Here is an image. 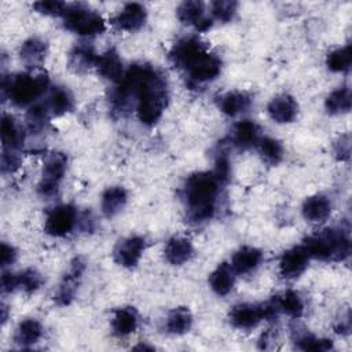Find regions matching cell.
<instances>
[{
	"instance_id": "6da1fadb",
	"label": "cell",
	"mask_w": 352,
	"mask_h": 352,
	"mask_svg": "<svg viewBox=\"0 0 352 352\" xmlns=\"http://www.w3.org/2000/svg\"><path fill=\"white\" fill-rule=\"evenodd\" d=\"M168 85L164 76L150 65H132L110 96L111 110L125 116L135 104L138 118L154 125L168 104Z\"/></svg>"
},
{
	"instance_id": "7a4b0ae2",
	"label": "cell",
	"mask_w": 352,
	"mask_h": 352,
	"mask_svg": "<svg viewBox=\"0 0 352 352\" xmlns=\"http://www.w3.org/2000/svg\"><path fill=\"white\" fill-rule=\"evenodd\" d=\"M223 183L212 172H197L190 175L183 184V201L186 217L191 224L209 221L216 212L217 197Z\"/></svg>"
},
{
	"instance_id": "3957f363",
	"label": "cell",
	"mask_w": 352,
	"mask_h": 352,
	"mask_svg": "<svg viewBox=\"0 0 352 352\" xmlns=\"http://www.w3.org/2000/svg\"><path fill=\"white\" fill-rule=\"evenodd\" d=\"M304 249L309 257L322 261H344L351 253V239L342 228L331 227L304 239Z\"/></svg>"
},
{
	"instance_id": "277c9868",
	"label": "cell",
	"mask_w": 352,
	"mask_h": 352,
	"mask_svg": "<svg viewBox=\"0 0 352 352\" xmlns=\"http://www.w3.org/2000/svg\"><path fill=\"white\" fill-rule=\"evenodd\" d=\"M50 87V80L45 74L33 76L30 73H19L10 78L1 80V95L8 98L16 107L33 106V103L43 95Z\"/></svg>"
},
{
	"instance_id": "5b68a950",
	"label": "cell",
	"mask_w": 352,
	"mask_h": 352,
	"mask_svg": "<svg viewBox=\"0 0 352 352\" xmlns=\"http://www.w3.org/2000/svg\"><path fill=\"white\" fill-rule=\"evenodd\" d=\"M63 25L67 30L80 36L102 34L106 29L103 18L82 3L67 4L63 14Z\"/></svg>"
},
{
	"instance_id": "8992f818",
	"label": "cell",
	"mask_w": 352,
	"mask_h": 352,
	"mask_svg": "<svg viewBox=\"0 0 352 352\" xmlns=\"http://www.w3.org/2000/svg\"><path fill=\"white\" fill-rule=\"evenodd\" d=\"M67 157L63 153H52L44 162L43 175L37 186V191L41 197L50 198L56 195L59 184L66 172Z\"/></svg>"
},
{
	"instance_id": "52a82bcc",
	"label": "cell",
	"mask_w": 352,
	"mask_h": 352,
	"mask_svg": "<svg viewBox=\"0 0 352 352\" xmlns=\"http://www.w3.org/2000/svg\"><path fill=\"white\" fill-rule=\"evenodd\" d=\"M190 82L199 85L216 80L221 72V60L214 54L205 51L187 69Z\"/></svg>"
},
{
	"instance_id": "ba28073f",
	"label": "cell",
	"mask_w": 352,
	"mask_h": 352,
	"mask_svg": "<svg viewBox=\"0 0 352 352\" xmlns=\"http://www.w3.org/2000/svg\"><path fill=\"white\" fill-rule=\"evenodd\" d=\"M76 223V208L72 205H59L47 214L44 230L51 236H66L73 231Z\"/></svg>"
},
{
	"instance_id": "9c48e42d",
	"label": "cell",
	"mask_w": 352,
	"mask_h": 352,
	"mask_svg": "<svg viewBox=\"0 0 352 352\" xmlns=\"http://www.w3.org/2000/svg\"><path fill=\"white\" fill-rule=\"evenodd\" d=\"M205 51H208V47L199 38L184 37L173 44L169 51V59L176 67L186 70Z\"/></svg>"
},
{
	"instance_id": "30bf717a",
	"label": "cell",
	"mask_w": 352,
	"mask_h": 352,
	"mask_svg": "<svg viewBox=\"0 0 352 352\" xmlns=\"http://www.w3.org/2000/svg\"><path fill=\"white\" fill-rule=\"evenodd\" d=\"M84 270H85V261L81 257H76L72 261L69 271L65 274V276L54 296L56 305L65 307V305H69L74 300V296L78 289V283L81 280Z\"/></svg>"
},
{
	"instance_id": "8fae6325",
	"label": "cell",
	"mask_w": 352,
	"mask_h": 352,
	"mask_svg": "<svg viewBox=\"0 0 352 352\" xmlns=\"http://www.w3.org/2000/svg\"><path fill=\"white\" fill-rule=\"evenodd\" d=\"M144 248H146V241L142 236L133 235V236L124 238L114 248V252H113L114 261L121 267L132 268L139 263Z\"/></svg>"
},
{
	"instance_id": "7c38bea8",
	"label": "cell",
	"mask_w": 352,
	"mask_h": 352,
	"mask_svg": "<svg viewBox=\"0 0 352 352\" xmlns=\"http://www.w3.org/2000/svg\"><path fill=\"white\" fill-rule=\"evenodd\" d=\"M308 261L309 254L304 246H294L282 254L279 261V274L285 279H296L305 271Z\"/></svg>"
},
{
	"instance_id": "4fadbf2b",
	"label": "cell",
	"mask_w": 352,
	"mask_h": 352,
	"mask_svg": "<svg viewBox=\"0 0 352 352\" xmlns=\"http://www.w3.org/2000/svg\"><path fill=\"white\" fill-rule=\"evenodd\" d=\"M147 11L139 3H128L124 8L111 19V23L118 30L136 32L146 23Z\"/></svg>"
},
{
	"instance_id": "5bb4252c",
	"label": "cell",
	"mask_w": 352,
	"mask_h": 352,
	"mask_svg": "<svg viewBox=\"0 0 352 352\" xmlns=\"http://www.w3.org/2000/svg\"><path fill=\"white\" fill-rule=\"evenodd\" d=\"M230 323L239 330H250L263 320L261 305L241 302L231 308L228 314Z\"/></svg>"
},
{
	"instance_id": "9a60e30c",
	"label": "cell",
	"mask_w": 352,
	"mask_h": 352,
	"mask_svg": "<svg viewBox=\"0 0 352 352\" xmlns=\"http://www.w3.org/2000/svg\"><path fill=\"white\" fill-rule=\"evenodd\" d=\"M267 111L272 121L278 124H289L296 120L298 113V104L293 96L282 94L270 100Z\"/></svg>"
},
{
	"instance_id": "2e32d148",
	"label": "cell",
	"mask_w": 352,
	"mask_h": 352,
	"mask_svg": "<svg viewBox=\"0 0 352 352\" xmlns=\"http://www.w3.org/2000/svg\"><path fill=\"white\" fill-rule=\"evenodd\" d=\"M95 67L103 78H107L116 84H118L125 74L120 55L114 48H110L102 55H98Z\"/></svg>"
},
{
	"instance_id": "e0dca14e",
	"label": "cell",
	"mask_w": 352,
	"mask_h": 352,
	"mask_svg": "<svg viewBox=\"0 0 352 352\" xmlns=\"http://www.w3.org/2000/svg\"><path fill=\"white\" fill-rule=\"evenodd\" d=\"M260 128L252 120H242L234 125L231 140L232 143L241 148L248 150L253 146H257L260 142Z\"/></svg>"
},
{
	"instance_id": "ac0fdd59",
	"label": "cell",
	"mask_w": 352,
	"mask_h": 352,
	"mask_svg": "<svg viewBox=\"0 0 352 352\" xmlns=\"http://www.w3.org/2000/svg\"><path fill=\"white\" fill-rule=\"evenodd\" d=\"M261 260H263L261 250L253 246H242L234 253L230 265L235 274L245 275L254 271L260 265Z\"/></svg>"
},
{
	"instance_id": "d6986e66",
	"label": "cell",
	"mask_w": 352,
	"mask_h": 352,
	"mask_svg": "<svg viewBox=\"0 0 352 352\" xmlns=\"http://www.w3.org/2000/svg\"><path fill=\"white\" fill-rule=\"evenodd\" d=\"M194 253V248L190 239L184 236H173L170 238L165 248H164V256L165 260L172 265H182L187 263Z\"/></svg>"
},
{
	"instance_id": "ffe728a7",
	"label": "cell",
	"mask_w": 352,
	"mask_h": 352,
	"mask_svg": "<svg viewBox=\"0 0 352 352\" xmlns=\"http://www.w3.org/2000/svg\"><path fill=\"white\" fill-rule=\"evenodd\" d=\"M47 56V44L45 41L32 37L26 40L19 48V58L22 63L29 69L40 67Z\"/></svg>"
},
{
	"instance_id": "44dd1931",
	"label": "cell",
	"mask_w": 352,
	"mask_h": 352,
	"mask_svg": "<svg viewBox=\"0 0 352 352\" xmlns=\"http://www.w3.org/2000/svg\"><path fill=\"white\" fill-rule=\"evenodd\" d=\"M138 312L133 307L117 308L111 318V329L114 336L126 337L132 334L138 327Z\"/></svg>"
},
{
	"instance_id": "7402d4cb",
	"label": "cell",
	"mask_w": 352,
	"mask_h": 352,
	"mask_svg": "<svg viewBox=\"0 0 352 352\" xmlns=\"http://www.w3.org/2000/svg\"><path fill=\"white\" fill-rule=\"evenodd\" d=\"M331 213V202L324 195L308 197L302 204V216L307 221L322 223Z\"/></svg>"
},
{
	"instance_id": "603a6c76",
	"label": "cell",
	"mask_w": 352,
	"mask_h": 352,
	"mask_svg": "<svg viewBox=\"0 0 352 352\" xmlns=\"http://www.w3.org/2000/svg\"><path fill=\"white\" fill-rule=\"evenodd\" d=\"M252 99L246 92L241 91H230L217 98L219 109L230 117H235L250 107Z\"/></svg>"
},
{
	"instance_id": "cb8c5ba5",
	"label": "cell",
	"mask_w": 352,
	"mask_h": 352,
	"mask_svg": "<svg viewBox=\"0 0 352 352\" xmlns=\"http://www.w3.org/2000/svg\"><path fill=\"white\" fill-rule=\"evenodd\" d=\"M128 192L121 186H113L104 190L102 194L100 208L106 217H114L118 214L126 205Z\"/></svg>"
},
{
	"instance_id": "d4e9b609",
	"label": "cell",
	"mask_w": 352,
	"mask_h": 352,
	"mask_svg": "<svg viewBox=\"0 0 352 352\" xmlns=\"http://www.w3.org/2000/svg\"><path fill=\"white\" fill-rule=\"evenodd\" d=\"M0 132H1L3 148L18 150L23 144L25 133L12 116L3 114L1 124H0Z\"/></svg>"
},
{
	"instance_id": "484cf974",
	"label": "cell",
	"mask_w": 352,
	"mask_h": 352,
	"mask_svg": "<svg viewBox=\"0 0 352 352\" xmlns=\"http://www.w3.org/2000/svg\"><path fill=\"white\" fill-rule=\"evenodd\" d=\"M98 55L87 43L77 44L69 54V66L76 73H84L95 66Z\"/></svg>"
},
{
	"instance_id": "4316f807",
	"label": "cell",
	"mask_w": 352,
	"mask_h": 352,
	"mask_svg": "<svg viewBox=\"0 0 352 352\" xmlns=\"http://www.w3.org/2000/svg\"><path fill=\"white\" fill-rule=\"evenodd\" d=\"M235 282V272L230 264L221 263L209 276V286L217 296H227Z\"/></svg>"
},
{
	"instance_id": "83f0119b",
	"label": "cell",
	"mask_w": 352,
	"mask_h": 352,
	"mask_svg": "<svg viewBox=\"0 0 352 352\" xmlns=\"http://www.w3.org/2000/svg\"><path fill=\"white\" fill-rule=\"evenodd\" d=\"M45 106L52 116L60 117L73 109V106H74L73 95L65 87H55L50 92Z\"/></svg>"
},
{
	"instance_id": "f1b7e54d",
	"label": "cell",
	"mask_w": 352,
	"mask_h": 352,
	"mask_svg": "<svg viewBox=\"0 0 352 352\" xmlns=\"http://www.w3.org/2000/svg\"><path fill=\"white\" fill-rule=\"evenodd\" d=\"M192 324V314L187 307L173 308L166 318L165 329L170 334L182 336L191 329Z\"/></svg>"
},
{
	"instance_id": "f546056e",
	"label": "cell",
	"mask_w": 352,
	"mask_h": 352,
	"mask_svg": "<svg viewBox=\"0 0 352 352\" xmlns=\"http://www.w3.org/2000/svg\"><path fill=\"white\" fill-rule=\"evenodd\" d=\"M43 333H44V330L38 320L25 319L18 324V327L15 330L14 340L21 346H30V345L38 342V340L43 337Z\"/></svg>"
},
{
	"instance_id": "4dcf8cb0",
	"label": "cell",
	"mask_w": 352,
	"mask_h": 352,
	"mask_svg": "<svg viewBox=\"0 0 352 352\" xmlns=\"http://www.w3.org/2000/svg\"><path fill=\"white\" fill-rule=\"evenodd\" d=\"M352 96L351 89L348 87H340L327 95L324 100L326 111L330 116H337L342 113H348L351 110Z\"/></svg>"
},
{
	"instance_id": "1f68e13d",
	"label": "cell",
	"mask_w": 352,
	"mask_h": 352,
	"mask_svg": "<svg viewBox=\"0 0 352 352\" xmlns=\"http://www.w3.org/2000/svg\"><path fill=\"white\" fill-rule=\"evenodd\" d=\"M204 12L205 4L202 1H183L176 10L179 21L184 25H192L195 29L204 19H206Z\"/></svg>"
},
{
	"instance_id": "d6a6232c",
	"label": "cell",
	"mask_w": 352,
	"mask_h": 352,
	"mask_svg": "<svg viewBox=\"0 0 352 352\" xmlns=\"http://www.w3.org/2000/svg\"><path fill=\"white\" fill-rule=\"evenodd\" d=\"M351 63H352V55H351V45L349 44L329 52V55L326 58L327 69L334 72V73L348 72L351 69Z\"/></svg>"
},
{
	"instance_id": "836d02e7",
	"label": "cell",
	"mask_w": 352,
	"mask_h": 352,
	"mask_svg": "<svg viewBox=\"0 0 352 352\" xmlns=\"http://www.w3.org/2000/svg\"><path fill=\"white\" fill-rule=\"evenodd\" d=\"M258 151L261 158L268 165H278L283 160V146L274 138H261L258 142Z\"/></svg>"
},
{
	"instance_id": "e575fe53",
	"label": "cell",
	"mask_w": 352,
	"mask_h": 352,
	"mask_svg": "<svg viewBox=\"0 0 352 352\" xmlns=\"http://www.w3.org/2000/svg\"><path fill=\"white\" fill-rule=\"evenodd\" d=\"M280 312L297 319L304 314V301L301 296L294 290H286L282 296H278Z\"/></svg>"
},
{
	"instance_id": "d590c367",
	"label": "cell",
	"mask_w": 352,
	"mask_h": 352,
	"mask_svg": "<svg viewBox=\"0 0 352 352\" xmlns=\"http://www.w3.org/2000/svg\"><path fill=\"white\" fill-rule=\"evenodd\" d=\"M296 345L298 349L302 351H319V352H324V351H330L333 349V341L329 338H318L311 333H300L296 337Z\"/></svg>"
},
{
	"instance_id": "8d00e7d4",
	"label": "cell",
	"mask_w": 352,
	"mask_h": 352,
	"mask_svg": "<svg viewBox=\"0 0 352 352\" xmlns=\"http://www.w3.org/2000/svg\"><path fill=\"white\" fill-rule=\"evenodd\" d=\"M48 114H50V111H48L45 103L44 104L36 103V104L30 106L28 110V114H26L28 128L32 132L41 131L48 122Z\"/></svg>"
},
{
	"instance_id": "74e56055",
	"label": "cell",
	"mask_w": 352,
	"mask_h": 352,
	"mask_svg": "<svg viewBox=\"0 0 352 352\" xmlns=\"http://www.w3.org/2000/svg\"><path fill=\"white\" fill-rule=\"evenodd\" d=\"M18 289H22L25 293H33L43 285V276L33 268L23 270L16 274Z\"/></svg>"
},
{
	"instance_id": "f35d334b",
	"label": "cell",
	"mask_w": 352,
	"mask_h": 352,
	"mask_svg": "<svg viewBox=\"0 0 352 352\" xmlns=\"http://www.w3.org/2000/svg\"><path fill=\"white\" fill-rule=\"evenodd\" d=\"M236 7H238V3L231 0H217L210 4L213 18L224 23L230 22L234 18L236 12Z\"/></svg>"
},
{
	"instance_id": "ab89813d",
	"label": "cell",
	"mask_w": 352,
	"mask_h": 352,
	"mask_svg": "<svg viewBox=\"0 0 352 352\" xmlns=\"http://www.w3.org/2000/svg\"><path fill=\"white\" fill-rule=\"evenodd\" d=\"M67 4L63 1L58 0H45V1H36L33 3V8L44 15H51V16H58L65 14Z\"/></svg>"
},
{
	"instance_id": "60d3db41",
	"label": "cell",
	"mask_w": 352,
	"mask_h": 352,
	"mask_svg": "<svg viewBox=\"0 0 352 352\" xmlns=\"http://www.w3.org/2000/svg\"><path fill=\"white\" fill-rule=\"evenodd\" d=\"M21 165V157L16 150H6L3 148L1 154V170L4 173H14Z\"/></svg>"
},
{
	"instance_id": "b9f144b4",
	"label": "cell",
	"mask_w": 352,
	"mask_h": 352,
	"mask_svg": "<svg viewBox=\"0 0 352 352\" xmlns=\"http://www.w3.org/2000/svg\"><path fill=\"white\" fill-rule=\"evenodd\" d=\"M213 173L217 176V179L226 184L230 179V173H231V168H230V161L228 157L224 155L223 153H220L214 161V169Z\"/></svg>"
},
{
	"instance_id": "7bdbcfd3",
	"label": "cell",
	"mask_w": 352,
	"mask_h": 352,
	"mask_svg": "<svg viewBox=\"0 0 352 352\" xmlns=\"http://www.w3.org/2000/svg\"><path fill=\"white\" fill-rule=\"evenodd\" d=\"M16 250L14 246L6 243V242H1V248H0V263H1V268L6 270V267L8 265H12L16 260Z\"/></svg>"
},
{
	"instance_id": "ee69618b",
	"label": "cell",
	"mask_w": 352,
	"mask_h": 352,
	"mask_svg": "<svg viewBox=\"0 0 352 352\" xmlns=\"http://www.w3.org/2000/svg\"><path fill=\"white\" fill-rule=\"evenodd\" d=\"M334 151H336V155L338 160L344 161V160H348L349 158V151H351V143H349V136L348 135H344L340 138V140L336 143V147H334Z\"/></svg>"
},
{
	"instance_id": "f6af8a7d",
	"label": "cell",
	"mask_w": 352,
	"mask_h": 352,
	"mask_svg": "<svg viewBox=\"0 0 352 352\" xmlns=\"http://www.w3.org/2000/svg\"><path fill=\"white\" fill-rule=\"evenodd\" d=\"M15 289H18L16 274L3 271V275H1V290H3V293H11Z\"/></svg>"
},
{
	"instance_id": "bcb514c9",
	"label": "cell",
	"mask_w": 352,
	"mask_h": 352,
	"mask_svg": "<svg viewBox=\"0 0 352 352\" xmlns=\"http://www.w3.org/2000/svg\"><path fill=\"white\" fill-rule=\"evenodd\" d=\"M133 349H143V351H153L154 346H150V345H146V344H139L136 346H133Z\"/></svg>"
},
{
	"instance_id": "7dc6e473",
	"label": "cell",
	"mask_w": 352,
	"mask_h": 352,
	"mask_svg": "<svg viewBox=\"0 0 352 352\" xmlns=\"http://www.w3.org/2000/svg\"><path fill=\"white\" fill-rule=\"evenodd\" d=\"M6 320H7V307L1 305V322L6 323Z\"/></svg>"
}]
</instances>
